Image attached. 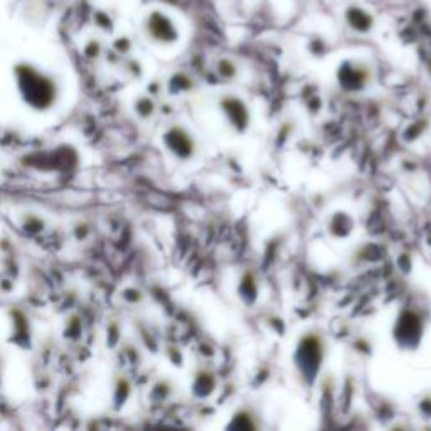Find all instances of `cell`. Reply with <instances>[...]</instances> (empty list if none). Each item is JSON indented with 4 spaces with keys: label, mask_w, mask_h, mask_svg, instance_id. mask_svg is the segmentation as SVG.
Masks as SVG:
<instances>
[{
    "label": "cell",
    "mask_w": 431,
    "mask_h": 431,
    "mask_svg": "<svg viewBox=\"0 0 431 431\" xmlns=\"http://www.w3.org/2000/svg\"><path fill=\"white\" fill-rule=\"evenodd\" d=\"M143 31L147 37L159 44H174L179 39V29L174 19L159 9H154L147 14L145 21H143Z\"/></svg>",
    "instance_id": "obj_1"
},
{
    "label": "cell",
    "mask_w": 431,
    "mask_h": 431,
    "mask_svg": "<svg viewBox=\"0 0 431 431\" xmlns=\"http://www.w3.org/2000/svg\"><path fill=\"white\" fill-rule=\"evenodd\" d=\"M344 17L347 26H349L352 31L359 32V34H365V32H369L374 27V17L370 16L369 11H365V9L360 6L347 7Z\"/></svg>",
    "instance_id": "obj_2"
}]
</instances>
